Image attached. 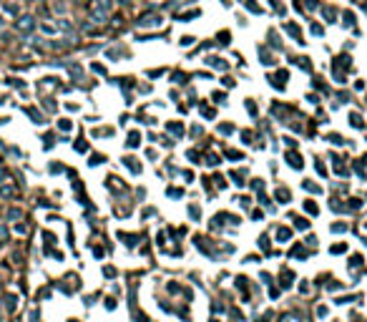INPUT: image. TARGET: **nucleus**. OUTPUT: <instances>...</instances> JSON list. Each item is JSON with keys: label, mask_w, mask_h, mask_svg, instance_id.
<instances>
[{"label": "nucleus", "mask_w": 367, "mask_h": 322, "mask_svg": "<svg viewBox=\"0 0 367 322\" xmlns=\"http://www.w3.org/2000/svg\"><path fill=\"white\" fill-rule=\"evenodd\" d=\"M31 28H33V20H31V18H23V20H20V31H31Z\"/></svg>", "instance_id": "1"}, {"label": "nucleus", "mask_w": 367, "mask_h": 322, "mask_svg": "<svg viewBox=\"0 0 367 322\" xmlns=\"http://www.w3.org/2000/svg\"><path fill=\"white\" fill-rule=\"evenodd\" d=\"M0 239H5V229H0Z\"/></svg>", "instance_id": "2"}]
</instances>
